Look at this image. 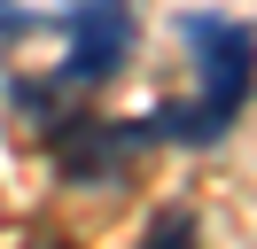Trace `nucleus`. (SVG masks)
<instances>
[{
	"label": "nucleus",
	"mask_w": 257,
	"mask_h": 249,
	"mask_svg": "<svg viewBox=\"0 0 257 249\" xmlns=\"http://www.w3.org/2000/svg\"><path fill=\"white\" fill-rule=\"evenodd\" d=\"M179 47L195 55V101H172L156 109V140H187V148H210V140L234 133V117L249 109L257 93V31L234 24V16H179Z\"/></svg>",
	"instance_id": "nucleus-1"
},
{
	"label": "nucleus",
	"mask_w": 257,
	"mask_h": 249,
	"mask_svg": "<svg viewBox=\"0 0 257 249\" xmlns=\"http://www.w3.org/2000/svg\"><path fill=\"white\" fill-rule=\"evenodd\" d=\"M63 70L55 86H109L133 62V8L125 0H70L63 8Z\"/></svg>",
	"instance_id": "nucleus-2"
},
{
	"label": "nucleus",
	"mask_w": 257,
	"mask_h": 249,
	"mask_svg": "<svg viewBox=\"0 0 257 249\" xmlns=\"http://www.w3.org/2000/svg\"><path fill=\"white\" fill-rule=\"evenodd\" d=\"M156 125H117V117H78L63 125V148H55V171L63 179H109L133 148H148Z\"/></svg>",
	"instance_id": "nucleus-3"
},
{
	"label": "nucleus",
	"mask_w": 257,
	"mask_h": 249,
	"mask_svg": "<svg viewBox=\"0 0 257 249\" xmlns=\"http://www.w3.org/2000/svg\"><path fill=\"white\" fill-rule=\"evenodd\" d=\"M179 233L195 241V210H164L156 226H148V241H179Z\"/></svg>",
	"instance_id": "nucleus-4"
},
{
	"label": "nucleus",
	"mask_w": 257,
	"mask_h": 249,
	"mask_svg": "<svg viewBox=\"0 0 257 249\" xmlns=\"http://www.w3.org/2000/svg\"><path fill=\"white\" fill-rule=\"evenodd\" d=\"M24 31H32V16H24L16 0H0V47H8V39H24Z\"/></svg>",
	"instance_id": "nucleus-5"
}]
</instances>
